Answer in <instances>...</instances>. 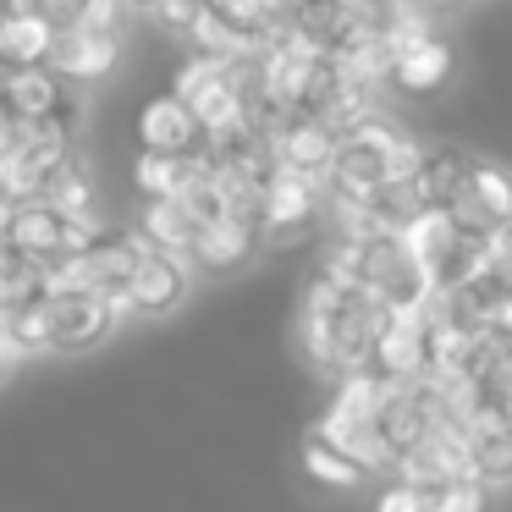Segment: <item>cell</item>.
<instances>
[{
    "instance_id": "1",
    "label": "cell",
    "mask_w": 512,
    "mask_h": 512,
    "mask_svg": "<svg viewBox=\"0 0 512 512\" xmlns=\"http://www.w3.org/2000/svg\"><path fill=\"white\" fill-rule=\"evenodd\" d=\"M380 325H386V309H380L375 292L347 287V281L325 276V270L303 287L298 347H303V358H309V369L331 375L336 386H342L347 375H364L369 369Z\"/></svg>"
},
{
    "instance_id": "2",
    "label": "cell",
    "mask_w": 512,
    "mask_h": 512,
    "mask_svg": "<svg viewBox=\"0 0 512 512\" xmlns=\"http://www.w3.org/2000/svg\"><path fill=\"white\" fill-rule=\"evenodd\" d=\"M419 160L424 149L380 111L364 127H353L347 138H336V166H331L325 193L331 199H369V193L391 188V182H408L419 171Z\"/></svg>"
},
{
    "instance_id": "3",
    "label": "cell",
    "mask_w": 512,
    "mask_h": 512,
    "mask_svg": "<svg viewBox=\"0 0 512 512\" xmlns=\"http://www.w3.org/2000/svg\"><path fill=\"white\" fill-rule=\"evenodd\" d=\"M320 435L331 446H342L353 463L364 468H386L391 452L380 441V386L369 375H347L342 386L331 391V408L320 419Z\"/></svg>"
},
{
    "instance_id": "4",
    "label": "cell",
    "mask_w": 512,
    "mask_h": 512,
    "mask_svg": "<svg viewBox=\"0 0 512 512\" xmlns=\"http://www.w3.org/2000/svg\"><path fill=\"white\" fill-rule=\"evenodd\" d=\"M122 320H133L127 292H94V287H72V292H50V353H89Z\"/></svg>"
},
{
    "instance_id": "5",
    "label": "cell",
    "mask_w": 512,
    "mask_h": 512,
    "mask_svg": "<svg viewBox=\"0 0 512 512\" xmlns=\"http://www.w3.org/2000/svg\"><path fill=\"white\" fill-rule=\"evenodd\" d=\"M171 94L199 116L204 138L226 133V127H237V122L254 116V111H248V100H243V89H237V78H232V61H215V56H188V61H182Z\"/></svg>"
},
{
    "instance_id": "6",
    "label": "cell",
    "mask_w": 512,
    "mask_h": 512,
    "mask_svg": "<svg viewBox=\"0 0 512 512\" xmlns=\"http://www.w3.org/2000/svg\"><path fill=\"white\" fill-rule=\"evenodd\" d=\"M320 215H325V188L309 177H298V171H276V177L265 182V193H259V237H265V243H292V237H303Z\"/></svg>"
},
{
    "instance_id": "7",
    "label": "cell",
    "mask_w": 512,
    "mask_h": 512,
    "mask_svg": "<svg viewBox=\"0 0 512 512\" xmlns=\"http://www.w3.org/2000/svg\"><path fill=\"white\" fill-rule=\"evenodd\" d=\"M105 232V226H100ZM94 232H83V226H72L67 215H56L50 204L28 199L12 210V226H6V248H17L23 259H34V265H61L67 254H78L83 243H89Z\"/></svg>"
},
{
    "instance_id": "8",
    "label": "cell",
    "mask_w": 512,
    "mask_h": 512,
    "mask_svg": "<svg viewBox=\"0 0 512 512\" xmlns=\"http://www.w3.org/2000/svg\"><path fill=\"white\" fill-rule=\"evenodd\" d=\"M364 375H375V380H424L430 375V314H386Z\"/></svg>"
},
{
    "instance_id": "9",
    "label": "cell",
    "mask_w": 512,
    "mask_h": 512,
    "mask_svg": "<svg viewBox=\"0 0 512 512\" xmlns=\"http://www.w3.org/2000/svg\"><path fill=\"white\" fill-rule=\"evenodd\" d=\"M270 144H276V166L281 171H298L309 182H331V166H336V133L314 116H287V122L270 127Z\"/></svg>"
},
{
    "instance_id": "10",
    "label": "cell",
    "mask_w": 512,
    "mask_h": 512,
    "mask_svg": "<svg viewBox=\"0 0 512 512\" xmlns=\"http://www.w3.org/2000/svg\"><path fill=\"white\" fill-rule=\"evenodd\" d=\"M397 468H402V479H408V485H419V490H441V485H457V479H479L474 474V457H468L463 430H452V424L430 430Z\"/></svg>"
},
{
    "instance_id": "11",
    "label": "cell",
    "mask_w": 512,
    "mask_h": 512,
    "mask_svg": "<svg viewBox=\"0 0 512 512\" xmlns=\"http://www.w3.org/2000/svg\"><path fill=\"white\" fill-rule=\"evenodd\" d=\"M463 441L474 457V474L485 485H507L512 479V408L507 402H479L463 419Z\"/></svg>"
},
{
    "instance_id": "12",
    "label": "cell",
    "mask_w": 512,
    "mask_h": 512,
    "mask_svg": "<svg viewBox=\"0 0 512 512\" xmlns=\"http://www.w3.org/2000/svg\"><path fill=\"white\" fill-rule=\"evenodd\" d=\"M138 149H149V155H199L204 127H199V116L166 89V94H155V100H144V111H138Z\"/></svg>"
},
{
    "instance_id": "13",
    "label": "cell",
    "mask_w": 512,
    "mask_h": 512,
    "mask_svg": "<svg viewBox=\"0 0 512 512\" xmlns=\"http://www.w3.org/2000/svg\"><path fill=\"white\" fill-rule=\"evenodd\" d=\"M116 61H122V34H100V28L67 23L61 39H56L50 67H56L61 78H72V83H105L116 72Z\"/></svg>"
},
{
    "instance_id": "14",
    "label": "cell",
    "mask_w": 512,
    "mask_h": 512,
    "mask_svg": "<svg viewBox=\"0 0 512 512\" xmlns=\"http://www.w3.org/2000/svg\"><path fill=\"white\" fill-rule=\"evenodd\" d=\"M331 67H336V78H342V83L380 94L391 83V67H397V45H391V34L353 28V34H342V45L331 50Z\"/></svg>"
},
{
    "instance_id": "15",
    "label": "cell",
    "mask_w": 512,
    "mask_h": 512,
    "mask_svg": "<svg viewBox=\"0 0 512 512\" xmlns=\"http://www.w3.org/2000/svg\"><path fill=\"white\" fill-rule=\"evenodd\" d=\"M188 281H193V265L177 254H160V248H149L144 265H138L133 287H127V303H133V314H171L182 298H188Z\"/></svg>"
},
{
    "instance_id": "16",
    "label": "cell",
    "mask_w": 512,
    "mask_h": 512,
    "mask_svg": "<svg viewBox=\"0 0 512 512\" xmlns=\"http://www.w3.org/2000/svg\"><path fill=\"white\" fill-rule=\"evenodd\" d=\"M0 105H6L17 122L78 116V105H72V94H67V83H61L56 67H17L12 78H6V94H0Z\"/></svg>"
},
{
    "instance_id": "17",
    "label": "cell",
    "mask_w": 512,
    "mask_h": 512,
    "mask_svg": "<svg viewBox=\"0 0 512 512\" xmlns=\"http://www.w3.org/2000/svg\"><path fill=\"white\" fill-rule=\"evenodd\" d=\"M265 243L259 237V221H243V215H221L199 232V248H193L188 265L204 270V276H232V270L248 265V254Z\"/></svg>"
},
{
    "instance_id": "18",
    "label": "cell",
    "mask_w": 512,
    "mask_h": 512,
    "mask_svg": "<svg viewBox=\"0 0 512 512\" xmlns=\"http://www.w3.org/2000/svg\"><path fill=\"white\" fill-rule=\"evenodd\" d=\"M457 221L474 226V232H501V226H512V171L479 160L468 188H463V199H457Z\"/></svg>"
},
{
    "instance_id": "19",
    "label": "cell",
    "mask_w": 512,
    "mask_h": 512,
    "mask_svg": "<svg viewBox=\"0 0 512 512\" xmlns=\"http://www.w3.org/2000/svg\"><path fill=\"white\" fill-rule=\"evenodd\" d=\"M56 39H61V23H50L45 12L17 6V12L0 17V61L6 67H50Z\"/></svg>"
},
{
    "instance_id": "20",
    "label": "cell",
    "mask_w": 512,
    "mask_h": 512,
    "mask_svg": "<svg viewBox=\"0 0 512 512\" xmlns=\"http://www.w3.org/2000/svg\"><path fill=\"white\" fill-rule=\"evenodd\" d=\"M199 177H204V149L199 155H149V149H138V160H133V188L144 193V204L188 199L199 188Z\"/></svg>"
},
{
    "instance_id": "21",
    "label": "cell",
    "mask_w": 512,
    "mask_h": 512,
    "mask_svg": "<svg viewBox=\"0 0 512 512\" xmlns=\"http://www.w3.org/2000/svg\"><path fill=\"white\" fill-rule=\"evenodd\" d=\"M199 232H204V221L182 199H155L138 215V237H144L149 248H160V254H177V259H193Z\"/></svg>"
},
{
    "instance_id": "22",
    "label": "cell",
    "mask_w": 512,
    "mask_h": 512,
    "mask_svg": "<svg viewBox=\"0 0 512 512\" xmlns=\"http://www.w3.org/2000/svg\"><path fill=\"white\" fill-rule=\"evenodd\" d=\"M452 78V45L441 34H424L397 45V67H391V83L402 94H435L441 83Z\"/></svg>"
},
{
    "instance_id": "23",
    "label": "cell",
    "mask_w": 512,
    "mask_h": 512,
    "mask_svg": "<svg viewBox=\"0 0 512 512\" xmlns=\"http://www.w3.org/2000/svg\"><path fill=\"white\" fill-rule=\"evenodd\" d=\"M474 232V226H463L457 221V210H441V204H424L419 215H413L408 226H402V248H408V259H419L424 270L435 265V259H446L452 254L457 243H463V237Z\"/></svg>"
},
{
    "instance_id": "24",
    "label": "cell",
    "mask_w": 512,
    "mask_h": 512,
    "mask_svg": "<svg viewBox=\"0 0 512 512\" xmlns=\"http://www.w3.org/2000/svg\"><path fill=\"white\" fill-rule=\"evenodd\" d=\"M474 166H479V160L463 155V149H430V155L419 160V171H413V182H419V199H424V204H441V210H457V199H463Z\"/></svg>"
},
{
    "instance_id": "25",
    "label": "cell",
    "mask_w": 512,
    "mask_h": 512,
    "mask_svg": "<svg viewBox=\"0 0 512 512\" xmlns=\"http://www.w3.org/2000/svg\"><path fill=\"white\" fill-rule=\"evenodd\" d=\"M39 298H50V265H34V259H23L17 248L0 243V309L12 314Z\"/></svg>"
},
{
    "instance_id": "26",
    "label": "cell",
    "mask_w": 512,
    "mask_h": 512,
    "mask_svg": "<svg viewBox=\"0 0 512 512\" xmlns=\"http://www.w3.org/2000/svg\"><path fill=\"white\" fill-rule=\"evenodd\" d=\"M303 468H309L314 485H331V490H353V485H364V474H369L364 463H353V457H347L342 446H331L320 430L303 441Z\"/></svg>"
},
{
    "instance_id": "27",
    "label": "cell",
    "mask_w": 512,
    "mask_h": 512,
    "mask_svg": "<svg viewBox=\"0 0 512 512\" xmlns=\"http://www.w3.org/2000/svg\"><path fill=\"white\" fill-rule=\"evenodd\" d=\"M430 512H490V485L485 479L441 485V490H430Z\"/></svg>"
},
{
    "instance_id": "28",
    "label": "cell",
    "mask_w": 512,
    "mask_h": 512,
    "mask_svg": "<svg viewBox=\"0 0 512 512\" xmlns=\"http://www.w3.org/2000/svg\"><path fill=\"white\" fill-rule=\"evenodd\" d=\"M127 17H133L127 0H83V12L72 17V23H78V28H100V34H122Z\"/></svg>"
},
{
    "instance_id": "29",
    "label": "cell",
    "mask_w": 512,
    "mask_h": 512,
    "mask_svg": "<svg viewBox=\"0 0 512 512\" xmlns=\"http://www.w3.org/2000/svg\"><path fill=\"white\" fill-rule=\"evenodd\" d=\"M375 512H430V490L397 479V485H386V490L375 496Z\"/></svg>"
},
{
    "instance_id": "30",
    "label": "cell",
    "mask_w": 512,
    "mask_h": 512,
    "mask_svg": "<svg viewBox=\"0 0 512 512\" xmlns=\"http://www.w3.org/2000/svg\"><path fill=\"white\" fill-rule=\"evenodd\" d=\"M17 6H28V12H45L50 23H61V28H67L72 17L83 12V0H17Z\"/></svg>"
},
{
    "instance_id": "31",
    "label": "cell",
    "mask_w": 512,
    "mask_h": 512,
    "mask_svg": "<svg viewBox=\"0 0 512 512\" xmlns=\"http://www.w3.org/2000/svg\"><path fill=\"white\" fill-rule=\"evenodd\" d=\"M23 364H34V358H28L23 347L12 342V336L0 331V380H12V375H17V369H23Z\"/></svg>"
},
{
    "instance_id": "32",
    "label": "cell",
    "mask_w": 512,
    "mask_h": 512,
    "mask_svg": "<svg viewBox=\"0 0 512 512\" xmlns=\"http://www.w3.org/2000/svg\"><path fill=\"white\" fill-rule=\"evenodd\" d=\"M12 138H17V116L6 111V105H0V155H6V149H12Z\"/></svg>"
},
{
    "instance_id": "33",
    "label": "cell",
    "mask_w": 512,
    "mask_h": 512,
    "mask_svg": "<svg viewBox=\"0 0 512 512\" xmlns=\"http://www.w3.org/2000/svg\"><path fill=\"white\" fill-rule=\"evenodd\" d=\"M127 6H133V12H155L160 0H127Z\"/></svg>"
},
{
    "instance_id": "34",
    "label": "cell",
    "mask_w": 512,
    "mask_h": 512,
    "mask_svg": "<svg viewBox=\"0 0 512 512\" xmlns=\"http://www.w3.org/2000/svg\"><path fill=\"white\" fill-rule=\"evenodd\" d=\"M17 67H6V61H0V94H6V78H12Z\"/></svg>"
},
{
    "instance_id": "35",
    "label": "cell",
    "mask_w": 512,
    "mask_h": 512,
    "mask_svg": "<svg viewBox=\"0 0 512 512\" xmlns=\"http://www.w3.org/2000/svg\"><path fill=\"white\" fill-rule=\"evenodd\" d=\"M0 331H6V309H0Z\"/></svg>"
}]
</instances>
